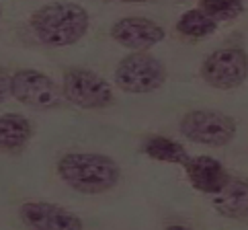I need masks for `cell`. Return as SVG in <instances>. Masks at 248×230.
I'll use <instances>...</instances> for the list:
<instances>
[{
  "label": "cell",
  "instance_id": "6da1fadb",
  "mask_svg": "<svg viewBox=\"0 0 248 230\" xmlns=\"http://www.w3.org/2000/svg\"><path fill=\"white\" fill-rule=\"evenodd\" d=\"M58 175L70 189L84 196H96L119 183L121 169L107 154L68 152L58 161Z\"/></svg>",
  "mask_w": 248,
  "mask_h": 230
},
{
  "label": "cell",
  "instance_id": "7a4b0ae2",
  "mask_svg": "<svg viewBox=\"0 0 248 230\" xmlns=\"http://www.w3.org/2000/svg\"><path fill=\"white\" fill-rule=\"evenodd\" d=\"M31 31L47 48H66L80 41L88 31L86 8L74 2H54L35 11L29 19Z\"/></svg>",
  "mask_w": 248,
  "mask_h": 230
},
{
  "label": "cell",
  "instance_id": "3957f363",
  "mask_svg": "<svg viewBox=\"0 0 248 230\" xmlns=\"http://www.w3.org/2000/svg\"><path fill=\"white\" fill-rule=\"evenodd\" d=\"M166 81V68L158 58L134 51L123 58L115 68V84L131 95H146L158 91Z\"/></svg>",
  "mask_w": 248,
  "mask_h": 230
},
{
  "label": "cell",
  "instance_id": "277c9868",
  "mask_svg": "<svg viewBox=\"0 0 248 230\" xmlns=\"http://www.w3.org/2000/svg\"><path fill=\"white\" fill-rule=\"evenodd\" d=\"M179 130L193 144L219 148L234 140L236 121L216 109H195L181 119Z\"/></svg>",
  "mask_w": 248,
  "mask_h": 230
},
{
  "label": "cell",
  "instance_id": "5b68a950",
  "mask_svg": "<svg viewBox=\"0 0 248 230\" xmlns=\"http://www.w3.org/2000/svg\"><path fill=\"white\" fill-rule=\"evenodd\" d=\"M66 101L80 109H103L113 103L111 84L101 74L86 68H70L62 82Z\"/></svg>",
  "mask_w": 248,
  "mask_h": 230
},
{
  "label": "cell",
  "instance_id": "8992f818",
  "mask_svg": "<svg viewBox=\"0 0 248 230\" xmlns=\"http://www.w3.org/2000/svg\"><path fill=\"white\" fill-rule=\"evenodd\" d=\"M248 76V56L240 48H221L203 60L201 78L217 91H232Z\"/></svg>",
  "mask_w": 248,
  "mask_h": 230
},
{
  "label": "cell",
  "instance_id": "52a82bcc",
  "mask_svg": "<svg viewBox=\"0 0 248 230\" xmlns=\"http://www.w3.org/2000/svg\"><path fill=\"white\" fill-rule=\"evenodd\" d=\"M11 84L15 99L31 109H39V111L58 109L62 105V99H66L64 91L47 74L31 68L15 72L11 76Z\"/></svg>",
  "mask_w": 248,
  "mask_h": 230
},
{
  "label": "cell",
  "instance_id": "ba28073f",
  "mask_svg": "<svg viewBox=\"0 0 248 230\" xmlns=\"http://www.w3.org/2000/svg\"><path fill=\"white\" fill-rule=\"evenodd\" d=\"M111 37L127 49L146 51L160 43L166 37V31L146 16H123L111 25Z\"/></svg>",
  "mask_w": 248,
  "mask_h": 230
},
{
  "label": "cell",
  "instance_id": "9c48e42d",
  "mask_svg": "<svg viewBox=\"0 0 248 230\" xmlns=\"http://www.w3.org/2000/svg\"><path fill=\"white\" fill-rule=\"evenodd\" d=\"M19 216L29 228L37 230H80L84 222L70 210L47 201H25Z\"/></svg>",
  "mask_w": 248,
  "mask_h": 230
},
{
  "label": "cell",
  "instance_id": "30bf717a",
  "mask_svg": "<svg viewBox=\"0 0 248 230\" xmlns=\"http://www.w3.org/2000/svg\"><path fill=\"white\" fill-rule=\"evenodd\" d=\"M185 171H187L189 183L193 187L201 193H209V196L224 189V185L230 179L224 164L214 156H191L185 163Z\"/></svg>",
  "mask_w": 248,
  "mask_h": 230
},
{
  "label": "cell",
  "instance_id": "8fae6325",
  "mask_svg": "<svg viewBox=\"0 0 248 230\" xmlns=\"http://www.w3.org/2000/svg\"><path fill=\"white\" fill-rule=\"evenodd\" d=\"M214 208L226 218H246L248 216V179L230 177L224 189L214 193Z\"/></svg>",
  "mask_w": 248,
  "mask_h": 230
},
{
  "label": "cell",
  "instance_id": "7c38bea8",
  "mask_svg": "<svg viewBox=\"0 0 248 230\" xmlns=\"http://www.w3.org/2000/svg\"><path fill=\"white\" fill-rule=\"evenodd\" d=\"M33 128L27 117L19 113H2L0 117V146L6 152H19L31 140Z\"/></svg>",
  "mask_w": 248,
  "mask_h": 230
},
{
  "label": "cell",
  "instance_id": "4fadbf2b",
  "mask_svg": "<svg viewBox=\"0 0 248 230\" xmlns=\"http://www.w3.org/2000/svg\"><path fill=\"white\" fill-rule=\"evenodd\" d=\"M141 150H144L146 156L154 158V161L183 164V166L191 158L183 144L174 142V140H170V138H164V136H152V138H148L146 142H144V146H141Z\"/></svg>",
  "mask_w": 248,
  "mask_h": 230
},
{
  "label": "cell",
  "instance_id": "5bb4252c",
  "mask_svg": "<svg viewBox=\"0 0 248 230\" xmlns=\"http://www.w3.org/2000/svg\"><path fill=\"white\" fill-rule=\"evenodd\" d=\"M217 29V19H214L203 8H193L187 11L179 21H176V31L187 35V37H207Z\"/></svg>",
  "mask_w": 248,
  "mask_h": 230
},
{
  "label": "cell",
  "instance_id": "9a60e30c",
  "mask_svg": "<svg viewBox=\"0 0 248 230\" xmlns=\"http://www.w3.org/2000/svg\"><path fill=\"white\" fill-rule=\"evenodd\" d=\"M201 8L217 21L236 19L244 11L242 0H201Z\"/></svg>",
  "mask_w": 248,
  "mask_h": 230
},
{
  "label": "cell",
  "instance_id": "2e32d148",
  "mask_svg": "<svg viewBox=\"0 0 248 230\" xmlns=\"http://www.w3.org/2000/svg\"><path fill=\"white\" fill-rule=\"evenodd\" d=\"M8 97H13V84H11V76L2 72V88H0V99L6 101Z\"/></svg>",
  "mask_w": 248,
  "mask_h": 230
},
{
  "label": "cell",
  "instance_id": "e0dca14e",
  "mask_svg": "<svg viewBox=\"0 0 248 230\" xmlns=\"http://www.w3.org/2000/svg\"><path fill=\"white\" fill-rule=\"evenodd\" d=\"M107 2H148V0H107Z\"/></svg>",
  "mask_w": 248,
  "mask_h": 230
}]
</instances>
